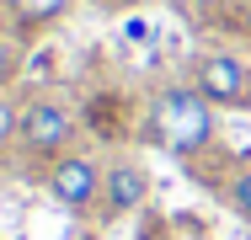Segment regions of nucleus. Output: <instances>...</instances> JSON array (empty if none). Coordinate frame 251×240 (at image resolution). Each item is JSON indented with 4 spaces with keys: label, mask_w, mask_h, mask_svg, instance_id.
<instances>
[{
    "label": "nucleus",
    "mask_w": 251,
    "mask_h": 240,
    "mask_svg": "<svg viewBox=\"0 0 251 240\" xmlns=\"http://www.w3.org/2000/svg\"><path fill=\"white\" fill-rule=\"evenodd\" d=\"M150 128L176 160H193L203 149H214V139H219V112H214L198 96V86L187 80V86H166V91L155 96Z\"/></svg>",
    "instance_id": "obj_1"
},
{
    "label": "nucleus",
    "mask_w": 251,
    "mask_h": 240,
    "mask_svg": "<svg viewBox=\"0 0 251 240\" xmlns=\"http://www.w3.org/2000/svg\"><path fill=\"white\" fill-rule=\"evenodd\" d=\"M75 144V112L59 96H32L22 101V123H16V149L27 160H59Z\"/></svg>",
    "instance_id": "obj_2"
},
{
    "label": "nucleus",
    "mask_w": 251,
    "mask_h": 240,
    "mask_svg": "<svg viewBox=\"0 0 251 240\" xmlns=\"http://www.w3.org/2000/svg\"><path fill=\"white\" fill-rule=\"evenodd\" d=\"M193 86L214 112H251V64L230 48H208L193 64Z\"/></svg>",
    "instance_id": "obj_3"
},
{
    "label": "nucleus",
    "mask_w": 251,
    "mask_h": 240,
    "mask_svg": "<svg viewBox=\"0 0 251 240\" xmlns=\"http://www.w3.org/2000/svg\"><path fill=\"white\" fill-rule=\"evenodd\" d=\"M101 171H107V166H101L97 155L70 149V155L49 160L43 187H49V197L64 208V214H91V208H101Z\"/></svg>",
    "instance_id": "obj_4"
},
{
    "label": "nucleus",
    "mask_w": 251,
    "mask_h": 240,
    "mask_svg": "<svg viewBox=\"0 0 251 240\" xmlns=\"http://www.w3.org/2000/svg\"><path fill=\"white\" fill-rule=\"evenodd\" d=\"M145 203H150V171H145V160L118 155V160L101 171V214H107V219H128V214H139Z\"/></svg>",
    "instance_id": "obj_5"
},
{
    "label": "nucleus",
    "mask_w": 251,
    "mask_h": 240,
    "mask_svg": "<svg viewBox=\"0 0 251 240\" xmlns=\"http://www.w3.org/2000/svg\"><path fill=\"white\" fill-rule=\"evenodd\" d=\"M219 197H225V208H230L235 219H246V224H251V166H235V171L225 176Z\"/></svg>",
    "instance_id": "obj_6"
},
{
    "label": "nucleus",
    "mask_w": 251,
    "mask_h": 240,
    "mask_svg": "<svg viewBox=\"0 0 251 240\" xmlns=\"http://www.w3.org/2000/svg\"><path fill=\"white\" fill-rule=\"evenodd\" d=\"M11 5H16V16H22V22L43 27V22H53V16H59L70 0H11Z\"/></svg>",
    "instance_id": "obj_7"
},
{
    "label": "nucleus",
    "mask_w": 251,
    "mask_h": 240,
    "mask_svg": "<svg viewBox=\"0 0 251 240\" xmlns=\"http://www.w3.org/2000/svg\"><path fill=\"white\" fill-rule=\"evenodd\" d=\"M16 123H22V107L5 96V86H0V149H11L16 144Z\"/></svg>",
    "instance_id": "obj_8"
}]
</instances>
